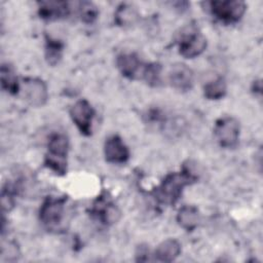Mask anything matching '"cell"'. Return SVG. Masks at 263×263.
<instances>
[{"mask_svg":"<svg viewBox=\"0 0 263 263\" xmlns=\"http://www.w3.org/2000/svg\"><path fill=\"white\" fill-rule=\"evenodd\" d=\"M197 179L198 176L189 166L184 165L181 172L166 175L153 190V196L161 204L174 205L181 197L184 188L195 183Z\"/></svg>","mask_w":263,"mask_h":263,"instance_id":"obj_1","label":"cell"},{"mask_svg":"<svg viewBox=\"0 0 263 263\" xmlns=\"http://www.w3.org/2000/svg\"><path fill=\"white\" fill-rule=\"evenodd\" d=\"M69 152V139L63 133H52L48 138L47 153L44 165L58 176L67 173V156Z\"/></svg>","mask_w":263,"mask_h":263,"instance_id":"obj_2","label":"cell"},{"mask_svg":"<svg viewBox=\"0 0 263 263\" xmlns=\"http://www.w3.org/2000/svg\"><path fill=\"white\" fill-rule=\"evenodd\" d=\"M206 38L195 25H188L182 29L178 37L179 53L185 59H194L206 48Z\"/></svg>","mask_w":263,"mask_h":263,"instance_id":"obj_3","label":"cell"},{"mask_svg":"<svg viewBox=\"0 0 263 263\" xmlns=\"http://www.w3.org/2000/svg\"><path fill=\"white\" fill-rule=\"evenodd\" d=\"M206 6L212 15L224 24L238 22L247 9L246 3L238 0H215L208 2Z\"/></svg>","mask_w":263,"mask_h":263,"instance_id":"obj_4","label":"cell"},{"mask_svg":"<svg viewBox=\"0 0 263 263\" xmlns=\"http://www.w3.org/2000/svg\"><path fill=\"white\" fill-rule=\"evenodd\" d=\"M240 125L236 118L223 116L216 120L214 125V136L222 148L231 149L238 144Z\"/></svg>","mask_w":263,"mask_h":263,"instance_id":"obj_5","label":"cell"},{"mask_svg":"<svg viewBox=\"0 0 263 263\" xmlns=\"http://www.w3.org/2000/svg\"><path fill=\"white\" fill-rule=\"evenodd\" d=\"M67 198L46 197L39 209V220L48 229L57 228L63 221L65 214V203Z\"/></svg>","mask_w":263,"mask_h":263,"instance_id":"obj_6","label":"cell"},{"mask_svg":"<svg viewBox=\"0 0 263 263\" xmlns=\"http://www.w3.org/2000/svg\"><path fill=\"white\" fill-rule=\"evenodd\" d=\"M20 93L30 106L35 108L44 106L48 100L47 85L37 77L24 78L21 82Z\"/></svg>","mask_w":263,"mask_h":263,"instance_id":"obj_7","label":"cell"},{"mask_svg":"<svg viewBox=\"0 0 263 263\" xmlns=\"http://www.w3.org/2000/svg\"><path fill=\"white\" fill-rule=\"evenodd\" d=\"M95 115L96 112L93 107L85 99L76 101L70 108V117L73 123L76 125L80 134L86 137L91 135Z\"/></svg>","mask_w":263,"mask_h":263,"instance_id":"obj_8","label":"cell"},{"mask_svg":"<svg viewBox=\"0 0 263 263\" xmlns=\"http://www.w3.org/2000/svg\"><path fill=\"white\" fill-rule=\"evenodd\" d=\"M90 214L95 219L100 221V223L108 226L117 223L121 217L120 210L105 194H101L93 201Z\"/></svg>","mask_w":263,"mask_h":263,"instance_id":"obj_9","label":"cell"},{"mask_svg":"<svg viewBox=\"0 0 263 263\" xmlns=\"http://www.w3.org/2000/svg\"><path fill=\"white\" fill-rule=\"evenodd\" d=\"M104 155L106 161L115 164H122L129 159V150L121 137L118 135H112L105 141Z\"/></svg>","mask_w":263,"mask_h":263,"instance_id":"obj_10","label":"cell"},{"mask_svg":"<svg viewBox=\"0 0 263 263\" xmlns=\"http://www.w3.org/2000/svg\"><path fill=\"white\" fill-rule=\"evenodd\" d=\"M168 82L172 87L179 91H189L194 84V73L183 63L174 64L168 72Z\"/></svg>","mask_w":263,"mask_h":263,"instance_id":"obj_11","label":"cell"},{"mask_svg":"<svg viewBox=\"0 0 263 263\" xmlns=\"http://www.w3.org/2000/svg\"><path fill=\"white\" fill-rule=\"evenodd\" d=\"M116 67L122 76L128 79L141 77L144 64L135 52H123L116 58Z\"/></svg>","mask_w":263,"mask_h":263,"instance_id":"obj_12","label":"cell"},{"mask_svg":"<svg viewBox=\"0 0 263 263\" xmlns=\"http://www.w3.org/2000/svg\"><path fill=\"white\" fill-rule=\"evenodd\" d=\"M38 14L45 21H58L66 18L70 12L71 7L67 1H39Z\"/></svg>","mask_w":263,"mask_h":263,"instance_id":"obj_13","label":"cell"},{"mask_svg":"<svg viewBox=\"0 0 263 263\" xmlns=\"http://www.w3.org/2000/svg\"><path fill=\"white\" fill-rule=\"evenodd\" d=\"M181 243L175 238L162 240L155 249L153 256L158 262H173L181 254Z\"/></svg>","mask_w":263,"mask_h":263,"instance_id":"obj_14","label":"cell"},{"mask_svg":"<svg viewBox=\"0 0 263 263\" xmlns=\"http://www.w3.org/2000/svg\"><path fill=\"white\" fill-rule=\"evenodd\" d=\"M176 220L184 230L193 231L200 221L199 210L195 205L185 204L179 209Z\"/></svg>","mask_w":263,"mask_h":263,"instance_id":"obj_15","label":"cell"},{"mask_svg":"<svg viewBox=\"0 0 263 263\" xmlns=\"http://www.w3.org/2000/svg\"><path fill=\"white\" fill-rule=\"evenodd\" d=\"M140 13L138 8L128 3H121L117 6L114 12V22L117 26L122 28L132 27L138 23Z\"/></svg>","mask_w":263,"mask_h":263,"instance_id":"obj_16","label":"cell"},{"mask_svg":"<svg viewBox=\"0 0 263 263\" xmlns=\"http://www.w3.org/2000/svg\"><path fill=\"white\" fill-rule=\"evenodd\" d=\"M0 82H1L2 89L4 91H6L7 93L12 95V96L20 93L21 82L18 81V78L14 71V68L8 63L1 65Z\"/></svg>","mask_w":263,"mask_h":263,"instance_id":"obj_17","label":"cell"},{"mask_svg":"<svg viewBox=\"0 0 263 263\" xmlns=\"http://www.w3.org/2000/svg\"><path fill=\"white\" fill-rule=\"evenodd\" d=\"M64 51V43L51 36L45 35V45H44V55L47 64L51 67L57 66L62 60Z\"/></svg>","mask_w":263,"mask_h":263,"instance_id":"obj_18","label":"cell"},{"mask_svg":"<svg viewBox=\"0 0 263 263\" xmlns=\"http://www.w3.org/2000/svg\"><path fill=\"white\" fill-rule=\"evenodd\" d=\"M227 83L224 77L218 76L215 79L209 81L203 86V96L208 100L217 101L221 100L226 96Z\"/></svg>","mask_w":263,"mask_h":263,"instance_id":"obj_19","label":"cell"},{"mask_svg":"<svg viewBox=\"0 0 263 263\" xmlns=\"http://www.w3.org/2000/svg\"><path fill=\"white\" fill-rule=\"evenodd\" d=\"M162 66L159 63L144 64L141 77L149 86L158 87L161 84Z\"/></svg>","mask_w":263,"mask_h":263,"instance_id":"obj_20","label":"cell"},{"mask_svg":"<svg viewBox=\"0 0 263 263\" xmlns=\"http://www.w3.org/2000/svg\"><path fill=\"white\" fill-rule=\"evenodd\" d=\"M78 15L80 20L85 24L93 23L99 15V9L95 5V3L89 1H80L78 2L77 7Z\"/></svg>","mask_w":263,"mask_h":263,"instance_id":"obj_21","label":"cell"},{"mask_svg":"<svg viewBox=\"0 0 263 263\" xmlns=\"http://www.w3.org/2000/svg\"><path fill=\"white\" fill-rule=\"evenodd\" d=\"M13 189H14V187L9 185L8 183L2 189L1 202H2V209L4 212H9L14 205L15 191Z\"/></svg>","mask_w":263,"mask_h":263,"instance_id":"obj_22","label":"cell"},{"mask_svg":"<svg viewBox=\"0 0 263 263\" xmlns=\"http://www.w3.org/2000/svg\"><path fill=\"white\" fill-rule=\"evenodd\" d=\"M136 260L140 262H145L149 260V249L146 245H140L137 248Z\"/></svg>","mask_w":263,"mask_h":263,"instance_id":"obj_23","label":"cell"},{"mask_svg":"<svg viewBox=\"0 0 263 263\" xmlns=\"http://www.w3.org/2000/svg\"><path fill=\"white\" fill-rule=\"evenodd\" d=\"M252 90L254 91V93H258V96H261L262 92V84L260 80H256L253 82V86H252Z\"/></svg>","mask_w":263,"mask_h":263,"instance_id":"obj_24","label":"cell"}]
</instances>
